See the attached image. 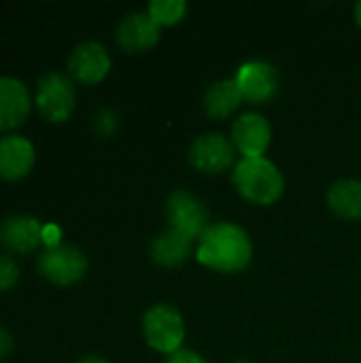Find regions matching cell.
I'll return each mask as SVG.
<instances>
[{"label":"cell","mask_w":361,"mask_h":363,"mask_svg":"<svg viewBox=\"0 0 361 363\" xmlns=\"http://www.w3.org/2000/svg\"><path fill=\"white\" fill-rule=\"evenodd\" d=\"M234 363H249V362H234Z\"/></svg>","instance_id":"484cf974"},{"label":"cell","mask_w":361,"mask_h":363,"mask_svg":"<svg viewBox=\"0 0 361 363\" xmlns=\"http://www.w3.org/2000/svg\"><path fill=\"white\" fill-rule=\"evenodd\" d=\"M232 183L247 202L257 206L274 204L285 189L281 170L266 157H243L234 166Z\"/></svg>","instance_id":"7a4b0ae2"},{"label":"cell","mask_w":361,"mask_h":363,"mask_svg":"<svg viewBox=\"0 0 361 363\" xmlns=\"http://www.w3.org/2000/svg\"><path fill=\"white\" fill-rule=\"evenodd\" d=\"M43 225L36 217L13 215L0 223V245L13 253H32L43 242Z\"/></svg>","instance_id":"7c38bea8"},{"label":"cell","mask_w":361,"mask_h":363,"mask_svg":"<svg viewBox=\"0 0 361 363\" xmlns=\"http://www.w3.org/2000/svg\"><path fill=\"white\" fill-rule=\"evenodd\" d=\"M236 85L243 94V100L253 104H266L270 102L281 85L279 70L264 60H251L245 62L236 72Z\"/></svg>","instance_id":"52a82bcc"},{"label":"cell","mask_w":361,"mask_h":363,"mask_svg":"<svg viewBox=\"0 0 361 363\" xmlns=\"http://www.w3.org/2000/svg\"><path fill=\"white\" fill-rule=\"evenodd\" d=\"M11 351H13V336H11L4 328H0V362H2Z\"/></svg>","instance_id":"603a6c76"},{"label":"cell","mask_w":361,"mask_h":363,"mask_svg":"<svg viewBox=\"0 0 361 363\" xmlns=\"http://www.w3.org/2000/svg\"><path fill=\"white\" fill-rule=\"evenodd\" d=\"M272 138V128L264 115L245 113L232 125V143L245 157H264Z\"/></svg>","instance_id":"30bf717a"},{"label":"cell","mask_w":361,"mask_h":363,"mask_svg":"<svg viewBox=\"0 0 361 363\" xmlns=\"http://www.w3.org/2000/svg\"><path fill=\"white\" fill-rule=\"evenodd\" d=\"M38 272L53 285L70 287L87 272V257L70 245L47 247L38 257Z\"/></svg>","instance_id":"277c9868"},{"label":"cell","mask_w":361,"mask_h":363,"mask_svg":"<svg viewBox=\"0 0 361 363\" xmlns=\"http://www.w3.org/2000/svg\"><path fill=\"white\" fill-rule=\"evenodd\" d=\"M60 238H62V232H60L57 225H53V223L45 225V230H43V242H45L47 247H57V245H62Z\"/></svg>","instance_id":"7402d4cb"},{"label":"cell","mask_w":361,"mask_h":363,"mask_svg":"<svg viewBox=\"0 0 361 363\" xmlns=\"http://www.w3.org/2000/svg\"><path fill=\"white\" fill-rule=\"evenodd\" d=\"M19 281V268L9 255H0V291L13 289Z\"/></svg>","instance_id":"ffe728a7"},{"label":"cell","mask_w":361,"mask_h":363,"mask_svg":"<svg viewBox=\"0 0 361 363\" xmlns=\"http://www.w3.org/2000/svg\"><path fill=\"white\" fill-rule=\"evenodd\" d=\"M30 113L28 87L13 77H0V132L19 128Z\"/></svg>","instance_id":"4fadbf2b"},{"label":"cell","mask_w":361,"mask_h":363,"mask_svg":"<svg viewBox=\"0 0 361 363\" xmlns=\"http://www.w3.org/2000/svg\"><path fill=\"white\" fill-rule=\"evenodd\" d=\"M143 334L153 351L172 355L181 351V345L185 340V323L174 306L155 304L143 317Z\"/></svg>","instance_id":"3957f363"},{"label":"cell","mask_w":361,"mask_h":363,"mask_svg":"<svg viewBox=\"0 0 361 363\" xmlns=\"http://www.w3.org/2000/svg\"><path fill=\"white\" fill-rule=\"evenodd\" d=\"M236 147L223 134L198 136L189 147V164L204 174H219L234 164Z\"/></svg>","instance_id":"ba28073f"},{"label":"cell","mask_w":361,"mask_h":363,"mask_svg":"<svg viewBox=\"0 0 361 363\" xmlns=\"http://www.w3.org/2000/svg\"><path fill=\"white\" fill-rule=\"evenodd\" d=\"M240 104H243V94L234 79H223L213 83L202 98V106L206 115L213 119H228L238 111Z\"/></svg>","instance_id":"2e32d148"},{"label":"cell","mask_w":361,"mask_h":363,"mask_svg":"<svg viewBox=\"0 0 361 363\" xmlns=\"http://www.w3.org/2000/svg\"><path fill=\"white\" fill-rule=\"evenodd\" d=\"M191 251H194V240L172 228L162 232L160 236H155L149 247L151 259L164 268H177V266L185 264L189 259Z\"/></svg>","instance_id":"9a60e30c"},{"label":"cell","mask_w":361,"mask_h":363,"mask_svg":"<svg viewBox=\"0 0 361 363\" xmlns=\"http://www.w3.org/2000/svg\"><path fill=\"white\" fill-rule=\"evenodd\" d=\"M164 363H206L202 355H198L196 351H177L172 355H168V359Z\"/></svg>","instance_id":"44dd1931"},{"label":"cell","mask_w":361,"mask_h":363,"mask_svg":"<svg viewBox=\"0 0 361 363\" xmlns=\"http://www.w3.org/2000/svg\"><path fill=\"white\" fill-rule=\"evenodd\" d=\"M187 2L183 0H153L147 9L151 19L162 28V26H174L185 17Z\"/></svg>","instance_id":"ac0fdd59"},{"label":"cell","mask_w":361,"mask_h":363,"mask_svg":"<svg viewBox=\"0 0 361 363\" xmlns=\"http://www.w3.org/2000/svg\"><path fill=\"white\" fill-rule=\"evenodd\" d=\"M34 147L28 138L11 134L0 138V179L17 181L30 174L34 166Z\"/></svg>","instance_id":"5bb4252c"},{"label":"cell","mask_w":361,"mask_h":363,"mask_svg":"<svg viewBox=\"0 0 361 363\" xmlns=\"http://www.w3.org/2000/svg\"><path fill=\"white\" fill-rule=\"evenodd\" d=\"M196 257L202 266L215 272L236 274L249 268L253 259V245L240 225L221 221L209 225L200 236Z\"/></svg>","instance_id":"6da1fadb"},{"label":"cell","mask_w":361,"mask_h":363,"mask_svg":"<svg viewBox=\"0 0 361 363\" xmlns=\"http://www.w3.org/2000/svg\"><path fill=\"white\" fill-rule=\"evenodd\" d=\"M166 217L172 230L198 238L209 230V208L189 191H172L166 200Z\"/></svg>","instance_id":"8992f818"},{"label":"cell","mask_w":361,"mask_h":363,"mask_svg":"<svg viewBox=\"0 0 361 363\" xmlns=\"http://www.w3.org/2000/svg\"><path fill=\"white\" fill-rule=\"evenodd\" d=\"M36 106L38 113L53 123H62L66 119H70L72 111H74V85L68 77L60 74V72H49L45 74L38 85H36Z\"/></svg>","instance_id":"5b68a950"},{"label":"cell","mask_w":361,"mask_h":363,"mask_svg":"<svg viewBox=\"0 0 361 363\" xmlns=\"http://www.w3.org/2000/svg\"><path fill=\"white\" fill-rule=\"evenodd\" d=\"M160 40V26L149 13H130L117 26V43L128 53H145Z\"/></svg>","instance_id":"8fae6325"},{"label":"cell","mask_w":361,"mask_h":363,"mask_svg":"<svg viewBox=\"0 0 361 363\" xmlns=\"http://www.w3.org/2000/svg\"><path fill=\"white\" fill-rule=\"evenodd\" d=\"M68 70L74 81L85 83V85H96L109 74L111 55L104 49V45L96 40L81 43L72 49L68 57Z\"/></svg>","instance_id":"9c48e42d"},{"label":"cell","mask_w":361,"mask_h":363,"mask_svg":"<svg viewBox=\"0 0 361 363\" xmlns=\"http://www.w3.org/2000/svg\"><path fill=\"white\" fill-rule=\"evenodd\" d=\"M117 128H119V119H117V113H113L111 108H104L94 117V130L102 138L113 136L117 132Z\"/></svg>","instance_id":"d6986e66"},{"label":"cell","mask_w":361,"mask_h":363,"mask_svg":"<svg viewBox=\"0 0 361 363\" xmlns=\"http://www.w3.org/2000/svg\"><path fill=\"white\" fill-rule=\"evenodd\" d=\"M77 363H109V362H104L102 357H96V355H87V357H81Z\"/></svg>","instance_id":"cb8c5ba5"},{"label":"cell","mask_w":361,"mask_h":363,"mask_svg":"<svg viewBox=\"0 0 361 363\" xmlns=\"http://www.w3.org/2000/svg\"><path fill=\"white\" fill-rule=\"evenodd\" d=\"M355 21H357V23L361 26V2H357V4H355Z\"/></svg>","instance_id":"d4e9b609"},{"label":"cell","mask_w":361,"mask_h":363,"mask_svg":"<svg viewBox=\"0 0 361 363\" xmlns=\"http://www.w3.org/2000/svg\"><path fill=\"white\" fill-rule=\"evenodd\" d=\"M328 204L334 215L355 221L361 219V181L343 179L336 181L328 191Z\"/></svg>","instance_id":"e0dca14e"}]
</instances>
